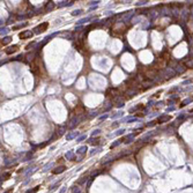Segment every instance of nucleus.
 I'll return each mask as SVG.
<instances>
[{
  "label": "nucleus",
  "mask_w": 193,
  "mask_h": 193,
  "mask_svg": "<svg viewBox=\"0 0 193 193\" xmlns=\"http://www.w3.org/2000/svg\"><path fill=\"white\" fill-rule=\"evenodd\" d=\"M139 132H134V133H131V134H128V135H126L124 139H122L123 141H124L125 143H130L131 141H133V139H134V137L138 134Z\"/></svg>",
  "instance_id": "6e6552de"
},
{
  "label": "nucleus",
  "mask_w": 193,
  "mask_h": 193,
  "mask_svg": "<svg viewBox=\"0 0 193 193\" xmlns=\"http://www.w3.org/2000/svg\"><path fill=\"white\" fill-rule=\"evenodd\" d=\"M53 8H55V2L53 1H49V2H46V5L44 7V11L45 12H51V11H53Z\"/></svg>",
  "instance_id": "4468645a"
},
{
  "label": "nucleus",
  "mask_w": 193,
  "mask_h": 193,
  "mask_svg": "<svg viewBox=\"0 0 193 193\" xmlns=\"http://www.w3.org/2000/svg\"><path fill=\"white\" fill-rule=\"evenodd\" d=\"M30 72L34 74V75H38L39 74V67H38V65L36 64V59L31 63V65H30Z\"/></svg>",
  "instance_id": "20e7f679"
},
{
  "label": "nucleus",
  "mask_w": 193,
  "mask_h": 193,
  "mask_svg": "<svg viewBox=\"0 0 193 193\" xmlns=\"http://www.w3.org/2000/svg\"><path fill=\"white\" fill-rule=\"evenodd\" d=\"M87 150H88V149H87V146H82V147H80V148L76 150V154H81V155H83Z\"/></svg>",
  "instance_id": "aec40b11"
},
{
  "label": "nucleus",
  "mask_w": 193,
  "mask_h": 193,
  "mask_svg": "<svg viewBox=\"0 0 193 193\" xmlns=\"http://www.w3.org/2000/svg\"><path fill=\"white\" fill-rule=\"evenodd\" d=\"M38 190H39V186H36V187H35V189H32V190H28L26 193H36Z\"/></svg>",
  "instance_id": "2f4dec72"
},
{
  "label": "nucleus",
  "mask_w": 193,
  "mask_h": 193,
  "mask_svg": "<svg viewBox=\"0 0 193 193\" xmlns=\"http://www.w3.org/2000/svg\"><path fill=\"white\" fill-rule=\"evenodd\" d=\"M118 125H119V123H113V124H112V127L116 128V127H118Z\"/></svg>",
  "instance_id": "864d4df0"
},
{
  "label": "nucleus",
  "mask_w": 193,
  "mask_h": 193,
  "mask_svg": "<svg viewBox=\"0 0 193 193\" xmlns=\"http://www.w3.org/2000/svg\"><path fill=\"white\" fill-rule=\"evenodd\" d=\"M185 66L189 67V68H193V58L190 59V60H186V61H185Z\"/></svg>",
  "instance_id": "393cba45"
},
{
  "label": "nucleus",
  "mask_w": 193,
  "mask_h": 193,
  "mask_svg": "<svg viewBox=\"0 0 193 193\" xmlns=\"http://www.w3.org/2000/svg\"><path fill=\"white\" fill-rule=\"evenodd\" d=\"M67 5H68V1H60V4H58V7H64Z\"/></svg>",
  "instance_id": "c9c22d12"
},
{
  "label": "nucleus",
  "mask_w": 193,
  "mask_h": 193,
  "mask_svg": "<svg viewBox=\"0 0 193 193\" xmlns=\"http://www.w3.org/2000/svg\"><path fill=\"white\" fill-rule=\"evenodd\" d=\"M97 116V112H93L91 114H90V117H96Z\"/></svg>",
  "instance_id": "5fc2aeb1"
},
{
  "label": "nucleus",
  "mask_w": 193,
  "mask_h": 193,
  "mask_svg": "<svg viewBox=\"0 0 193 193\" xmlns=\"http://www.w3.org/2000/svg\"><path fill=\"white\" fill-rule=\"evenodd\" d=\"M17 50H19V45H12V46H8V47L5 50V52H6L7 55H13V53H15Z\"/></svg>",
  "instance_id": "0eeeda50"
},
{
  "label": "nucleus",
  "mask_w": 193,
  "mask_h": 193,
  "mask_svg": "<svg viewBox=\"0 0 193 193\" xmlns=\"http://www.w3.org/2000/svg\"><path fill=\"white\" fill-rule=\"evenodd\" d=\"M65 131H66V127H60V128L57 131V137H58V138L61 137V135L65 133Z\"/></svg>",
  "instance_id": "412c9836"
},
{
  "label": "nucleus",
  "mask_w": 193,
  "mask_h": 193,
  "mask_svg": "<svg viewBox=\"0 0 193 193\" xmlns=\"http://www.w3.org/2000/svg\"><path fill=\"white\" fill-rule=\"evenodd\" d=\"M35 45H36V43H31V44H28L27 46H26V49H27V50H30V49H32Z\"/></svg>",
  "instance_id": "37998d69"
},
{
  "label": "nucleus",
  "mask_w": 193,
  "mask_h": 193,
  "mask_svg": "<svg viewBox=\"0 0 193 193\" xmlns=\"http://www.w3.org/2000/svg\"><path fill=\"white\" fill-rule=\"evenodd\" d=\"M53 165H55L53 163H49V164H46V165L44 166V169H43V171H47V170H50V169H51V168H52V166H53Z\"/></svg>",
  "instance_id": "c756f323"
},
{
  "label": "nucleus",
  "mask_w": 193,
  "mask_h": 193,
  "mask_svg": "<svg viewBox=\"0 0 193 193\" xmlns=\"http://www.w3.org/2000/svg\"><path fill=\"white\" fill-rule=\"evenodd\" d=\"M79 122H80V118L79 117H73L72 119H71V124L68 125L69 128H74L76 125L79 124Z\"/></svg>",
  "instance_id": "ddd939ff"
},
{
  "label": "nucleus",
  "mask_w": 193,
  "mask_h": 193,
  "mask_svg": "<svg viewBox=\"0 0 193 193\" xmlns=\"http://www.w3.org/2000/svg\"><path fill=\"white\" fill-rule=\"evenodd\" d=\"M64 36H65L66 38H68V39H73V35H72V34H69V32H65V34H64Z\"/></svg>",
  "instance_id": "58836bf2"
},
{
  "label": "nucleus",
  "mask_w": 193,
  "mask_h": 193,
  "mask_svg": "<svg viewBox=\"0 0 193 193\" xmlns=\"http://www.w3.org/2000/svg\"><path fill=\"white\" fill-rule=\"evenodd\" d=\"M191 82H192V80H186V81L183 82V84H190Z\"/></svg>",
  "instance_id": "3c124183"
},
{
  "label": "nucleus",
  "mask_w": 193,
  "mask_h": 193,
  "mask_svg": "<svg viewBox=\"0 0 193 193\" xmlns=\"http://www.w3.org/2000/svg\"><path fill=\"white\" fill-rule=\"evenodd\" d=\"M154 125H155V122L153 120V122H149V123L147 124V126H148V127H152V126H154Z\"/></svg>",
  "instance_id": "8fccbe9b"
},
{
  "label": "nucleus",
  "mask_w": 193,
  "mask_h": 193,
  "mask_svg": "<svg viewBox=\"0 0 193 193\" xmlns=\"http://www.w3.org/2000/svg\"><path fill=\"white\" fill-rule=\"evenodd\" d=\"M98 4H99V1H90V2H89L90 6H95V7H96Z\"/></svg>",
  "instance_id": "49530a36"
},
{
  "label": "nucleus",
  "mask_w": 193,
  "mask_h": 193,
  "mask_svg": "<svg viewBox=\"0 0 193 193\" xmlns=\"http://www.w3.org/2000/svg\"><path fill=\"white\" fill-rule=\"evenodd\" d=\"M89 142L91 143V145H98V142H99V139L98 138H95V139H89Z\"/></svg>",
  "instance_id": "c85d7f7f"
},
{
  "label": "nucleus",
  "mask_w": 193,
  "mask_h": 193,
  "mask_svg": "<svg viewBox=\"0 0 193 193\" xmlns=\"http://www.w3.org/2000/svg\"><path fill=\"white\" fill-rule=\"evenodd\" d=\"M133 16H134V12H133V11H131V12H128V13H126V14H123V16H122V22H128Z\"/></svg>",
  "instance_id": "423d86ee"
},
{
  "label": "nucleus",
  "mask_w": 193,
  "mask_h": 193,
  "mask_svg": "<svg viewBox=\"0 0 193 193\" xmlns=\"http://www.w3.org/2000/svg\"><path fill=\"white\" fill-rule=\"evenodd\" d=\"M11 41H12V37L6 36V37H4V38L1 39V45H7V44H8Z\"/></svg>",
  "instance_id": "f3484780"
},
{
  "label": "nucleus",
  "mask_w": 193,
  "mask_h": 193,
  "mask_svg": "<svg viewBox=\"0 0 193 193\" xmlns=\"http://www.w3.org/2000/svg\"><path fill=\"white\" fill-rule=\"evenodd\" d=\"M122 142H123V140H117L116 142H113V143L111 145V146H110V148H111V149H113L114 147H117V146H119V145H120Z\"/></svg>",
  "instance_id": "cd10ccee"
},
{
  "label": "nucleus",
  "mask_w": 193,
  "mask_h": 193,
  "mask_svg": "<svg viewBox=\"0 0 193 193\" xmlns=\"http://www.w3.org/2000/svg\"><path fill=\"white\" fill-rule=\"evenodd\" d=\"M147 2H148V1H146V0H143V1H138V2H137V6H138V7L139 6H145V5H147Z\"/></svg>",
  "instance_id": "e433bc0d"
},
{
  "label": "nucleus",
  "mask_w": 193,
  "mask_h": 193,
  "mask_svg": "<svg viewBox=\"0 0 193 193\" xmlns=\"http://www.w3.org/2000/svg\"><path fill=\"white\" fill-rule=\"evenodd\" d=\"M108 117H109V114H104V116H101V117H99V119H101V120H105Z\"/></svg>",
  "instance_id": "09e8293b"
},
{
  "label": "nucleus",
  "mask_w": 193,
  "mask_h": 193,
  "mask_svg": "<svg viewBox=\"0 0 193 193\" xmlns=\"http://www.w3.org/2000/svg\"><path fill=\"white\" fill-rule=\"evenodd\" d=\"M94 178H95V177H91V178H89V180L87 181V187H89V186L91 185V181L94 180Z\"/></svg>",
  "instance_id": "de8ad7c7"
},
{
  "label": "nucleus",
  "mask_w": 193,
  "mask_h": 193,
  "mask_svg": "<svg viewBox=\"0 0 193 193\" xmlns=\"http://www.w3.org/2000/svg\"><path fill=\"white\" fill-rule=\"evenodd\" d=\"M73 193H80V187L73 186Z\"/></svg>",
  "instance_id": "a18cd8bd"
},
{
  "label": "nucleus",
  "mask_w": 193,
  "mask_h": 193,
  "mask_svg": "<svg viewBox=\"0 0 193 193\" xmlns=\"http://www.w3.org/2000/svg\"><path fill=\"white\" fill-rule=\"evenodd\" d=\"M99 133H101V131H99V130H94V131H93V133H91V137H95V135H98Z\"/></svg>",
  "instance_id": "79ce46f5"
},
{
  "label": "nucleus",
  "mask_w": 193,
  "mask_h": 193,
  "mask_svg": "<svg viewBox=\"0 0 193 193\" xmlns=\"http://www.w3.org/2000/svg\"><path fill=\"white\" fill-rule=\"evenodd\" d=\"M78 135H79V132H72V133H69V134L66 135V138H67V140H72V139L76 138Z\"/></svg>",
  "instance_id": "a211bd4d"
},
{
  "label": "nucleus",
  "mask_w": 193,
  "mask_h": 193,
  "mask_svg": "<svg viewBox=\"0 0 193 193\" xmlns=\"http://www.w3.org/2000/svg\"><path fill=\"white\" fill-rule=\"evenodd\" d=\"M137 93H138V90H135V89H130V90H127V91H126V94H127L130 97L134 96Z\"/></svg>",
  "instance_id": "b1692460"
},
{
  "label": "nucleus",
  "mask_w": 193,
  "mask_h": 193,
  "mask_svg": "<svg viewBox=\"0 0 193 193\" xmlns=\"http://www.w3.org/2000/svg\"><path fill=\"white\" fill-rule=\"evenodd\" d=\"M124 132H125L124 128H120V130H118V131H117V132L114 133V135H120V134H123Z\"/></svg>",
  "instance_id": "ea45409f"
},
{
  "label": "nucleus",
  "mask_w": 193,
  "mask_h": 193,
  "mask_svg": "<svg viewBox=\"0 0 193 193\" xmlns=\"http://www.w3.org/2000/svg\"><path fill=\"white\" fill-rule=\"evenodd\" d=\"M87 139V135H81L79 139H76V142H81L82 140H86Z\"/></svg>",
  "instance_id": "c03bdc74"
},
{
  "label": "nucleus",
  "mask_w": 193,
  "mask_h": 193,
  "mask_svg": "<svg viewBox=\"0 0 193 193\" xmlns=\"http://www.w3.org/2000/svg\"><path fill=\"white\" fill-rule=\"evenodd\" d=\"M34 36V31L31 30H23L19 34V38L20 39H29Z\"/></svg>",
  "instance_id": "f03ea898"
},
{
  "label": "nucleus",
  "mask_w": 193,
  "mask_h": 193,
  "mask_svg": "<svg viewBox=\"0 0 193 193\" xmlns=\"http://www.w3.org/2000/svg\"><path fill=\"white\" fill-rule=\"evenodd\" d=\"M153 84H154V81H153V80H145L143 82L141 83V86H143L142 90H145V89H148V88L153 87Z\"/></svg>",
  "instance_id": "f8f14e48"
},
{
  "label": "nucleus",
  "mask_w": 193,
  "mask_h": 193,
  "mask_svg": "<svg viewBox=\"0 0 193 193\" xmlns=\"http://www.w3.org/2000/svg\"><path fill=\"white\" fill-rule=\"evenodd\" d=\"M143 108V105H141V104H139V105H137V106H134V108H131L130 109V112L132 113V112H134V111H137V110H140V109H142Z\"/></svg>",
  "instance_id": "bb28decb"
},
{
  "label": "nucleus",
  "mask_w": 193,
  "mask_h": 193,
  "mask_svg": "<svg viewBox=\"0 0 193 193\" xmlns=\"http://www.w3.org/2000/svg\"><path fill=\"white\" fill-rule=\"evenodd\" d=\"M123 114H124V112H117L116 114L112 116V118H113V119H117V118H119V117H123Z\"/></svg>",
  "instance_id": "7c9ffc66"
},
{
  "label": "nucleus",
  "mask_w": 193,
  "mask_h": 193,
  "mask_svg": "<svg viewBox=\"0 0 193 193\" xmlns=\"http://www.w3.org/2000/svg\"><path fill=\"white\" fill-rule=\"evenodd\" d=\"M177 73L175 72V69L172 68V67H166V68L163 69V72H162V75L163 76H165V78H173L175 75H176Z\"/></svg>",
  "instance_id": "7ed1b4c3"
},
{
  "label": "nucleus",
  "mask_w": 193,
  "mask_h": 193,
  "mask_svg": "<svg viewBox=\"0 0 193 193\" xmlns=\"http://www.w3.org/2000/svg\"><path fill=\"white\" fill-rule=\"evenodd\" d=\"M47 28H49V22H43V23H41V24H38L37 27L34 28V34H41V32H44Z\"/></svg>",
  "instance_id": "f257e3e1"
},
{
  "label": "nucleus",
  "mask_w": 193,
  "mask_h": 193,
  "mask_svg": "<svg viewBox=\"0 0 193 193\" xmlns=\"http://www.w3.org/2000/svg\"><path fill=\"white\" fill-rule=\"evenodd\" d=\"M23 57H24V55H17V57H15V58H14L13 60H16V61H20V60H22V59H23Z\"/></svg>",
  "instance_id": "a19ab883"
},
{
  "label": "nucleus",
  "mask_w": 193,
  "mask_h": 193,
  "mask_svg": "<svg viewBox=\"0 0 193 193\" xmlns=\"http://www.w3.org/2000/svg\"><path fill=\"white\" fill-rule=\"evenodd\" d=\"M5 193H9V191H7V192H5Z\"/></svg>",
  "instance_id": "13d9d810"
},
{
  "label": "nucleus",
  "mask_w": 193,
  "mask_h": 193,
  "mask_svg": "<svg viewBox=\"0 0 193 193\" xmlns=\"http://www.w3.org/2000/svg\"><path fill=\"white\" fill-rule=\"evenodd\" d=\"M173 109H175L173 106H172V108H168V111H172V110H173Z\"/></svg>",
  "instance_id": "6e6d98bb"
},
{
  "label": "nucleus",
  "mask_w": 193,
  "mask_h": 193,
  "mask_svg": "<svg viewBox=\"0 0 193 193\" xmlns=\"http://www.w3.org/2000/svg\"><path fill=\"white\" fill-rule=\"evenodd\" d=\"M65 157L67 158V160H72V161H74V152L73 150H69V152H67L66 154H65Z\"/></svg>",
  "instance_id": "dca6fc26"
},
{
  "label": "nucleus",
  "mask_w": 193,
  "mask_h": 193,
  "mask_svg": "<svg viewBox=\"0 0 193 193\" xmlns=\"http://www.w3.org/2000/svg\"><path fill=\"white\" fill-rule=\"evenodd\" d=\"M157 15H158V12H156V11H150V13H149V19H150V20H154V19H156Z\"/></svg>",
  "instance_id": "5701e85b"
},
{
  "label": "nucleus",
  "mask_w": 193,
  "mask_h": 193,
  "mask_svg": "<svg viewBox=\"0 0 193 193\" xmlns=\"http://www.w3.org/2000/svg\"><path fill=\"white\" fill-rule=\"evenodd\" d=\"M189 14H190V9H189V8H184V9H181V11H180L179 17L183 20V21H187Z\"/></svg>",
  "instance_id": "39448f33"
},
{
  "label": "nucleus",
  "mask_w": 193,
  "mask_h": 193,
  "mask_svg": "<svg viewBox=\"0 0 193 193\" xmlns=\"http://www.w3.org/2000/svg\"><path fill=\"white\" fill-rule=\"evenodd\" d=\"M26 26H27V22H23V23H20V24H17V26H14L12 29H13V30H17V29H21V28L26 27Z\"/></svg>",
  "instance_id": "a878e982"
},
{
  "label": "nucleus",
  "mask_w": 193,
  "mask_h": 193,
  "mask_svg": "<svg viewBox=\"0 0 193 193\" xmlns=\"http://www.w3.org/2000/svg\"><path fill=\"white\" fill-rule=\"evenodd\" d=\"M101 152V147H97V148H94L91 152H90V155H94V154H96V153Z\"/></svg>",
  "instance_id": "72a5a7b5"
},
{
  "label": "nucleus",
  "mask_w": 193,
  "mask_h": 193,
  "mask_svg": "<svg viewBox=\"0 0 193 193\" xmlns=\"http://www.w3.org/2000/svg\"><path fill=\"white\" fill-rule=\"evenodd\" d=\"M89 20H91V16H88V17H84V19H81L80 21H78V26H81V24H83V23H86V22H88Z\"/></svg>",
  "instance_id": "6ab92c4d"
},
{
  "label": "nucleus",
  "mask_w": 193,
  "mask_h": 193,
  "mask_svg": "<svg viewBox=\"0 0 193 193\" xmlns=\"http://www.w3.org/2000/svg\"><path fill=\"white\" fill-rule=\"evenodd\" d=\"M193 101V97H190V98H186V99H184L183 102H181V104H180V106H185L186 104H189V103H191Z\"/></svg>",
  "instance_id": "4be33fe9"
},
{
  "label": "nucleus",
  "mask_w": 193,
  "mask_h": 193,
  "mask_svg": "<svg viewBox=\"0 0 193 193\" xmlns=\"http://www.w3.org/2000/svg\"><path fill=\"white\" fill-rule=\"evenodd\" d=\"M172 68L175 69V72L178 73V74H181V73H184V72L186 71V67L183 66V65H175Z\"/></svg>",
  "instance_id": "9b49d317"
},
{
  "label": "nucleus",
  "mask_w": 193,
  "mask_h": 193,
  "mask_svg": "<svg viewBox=\"0 0 193 193\" xmlns=\"http://www.w3.org/2000/svg\"><path fill=\"white\" fill-rule=\"evenodd\" d=\"M124 105H125L124 101H120V102H118V103L116 104V106H117V108H124Z\"/></svg>",
  "instance_id": "4c0bfd02"
},
{
  "label": "nucleus",
  "mask_w": 193,
  "mask_h": 193,
  "mask_svg": "<svg viewBox=\"0 0 193 193\" xmlns=\"http://www.w3.org/2000/svg\"><path fill=\"white\" fill-rule=\"evenodd\" d=\"M65 170H66V166H65V165H60V166H58V168H55V169H53V170H52V172H53L55 175H59V173L64 172Z\"/></svg>",
  "instance_id": "2eb2a0df"
},
{
  "label": "nucleus",
  "mask_w": 193,
  "mask_h": 193,
  "mask_svg": "<svg viewBox=\"0 0 193 193\" xmlns=\"http://www.w3.org/2000/svg\"><path fill=\"white\" fill-rule=\"evenodd\" d=\"M105 95H106V96H112L114 98V97L118 96V89H116V88H110V89L106 90V94H105Z\"/></svg>",
  "instance_id": "1a4fd4ad"
},
{
  "label": "nucleus",
  "mask_w": 193,
  "mask_h": 193,
  "mask_svg": "<svg viewBox=\"0 0 193 193\" xmlns=\"http://www.w3.org/2000/svg\"><path fill=\"white\" fill-rule=\"evenodd\" d=\"M8 31H9V29H8V28H6V27L1 28V36H2V35H6Z\"/></svg>",
  "instance_id": "473e14b6"
},
{
  "label": "nucleus",
  "mask_w": 193,
  "mask_h": 193,
  "mask_svg": "<svg viewBox=\"0 0 193 193\" xmlns=\"http://www.w3.org/2000/svg\"><path fill=\"white\" fill-rule=\"evenodd\" d=\"M191 14H192V16H193V6H192V8H191Z\"/></svg>",
  "instance_id": "4d7b16f0"
},
{
  "label": "nucleus",
  "mask_w": 193,
  "mask_h": 193,
  "mask_svg": "<svg viewBox=\"0 0 193 193\" xmlns=\"http://www.w3.org/2000/svg\"><path fill=\"white\" fill-rule=\"evenodd\" d=\"M66 190H67L66 187H63V189L60 190V192H59V193H65V192H66Z\"/></svg>",
  "instance_id": "603ef678"
},
{
  "label": "nucleus",
  "mask_w": 193,
  "mask_h": 193,
  "mask_svg": "<svg viewBox=\"0 0 193 193\" xmlns=\"http://www.w3.org/2000/svg\"><path fill=\"white\" fill-rule=\"evenodd\" d=\"M81 13H82V11H81V9H76V11L72 12V15H73V16H76V15H80Z\"/></svg>",
  "instance_id": "f704fd0d"
},
{
  "label": "nucleus",
  "mask_w": 193,
  "mask_h": 193,
  "mask_svg": "<svg viewBox=\"0 0 193 193\" xmlns=\"http://www.w3.org/2000/svg\"><path fill=\"white\" fill-rule=\"evenodd\" d=\"M170 119H171V117H170L169 114H163V116H160V117L157 118V122H158L160 124H163V123L169 122Z\"/></svg>",
  "instance_id": "9d476101"
}]
</instances>
